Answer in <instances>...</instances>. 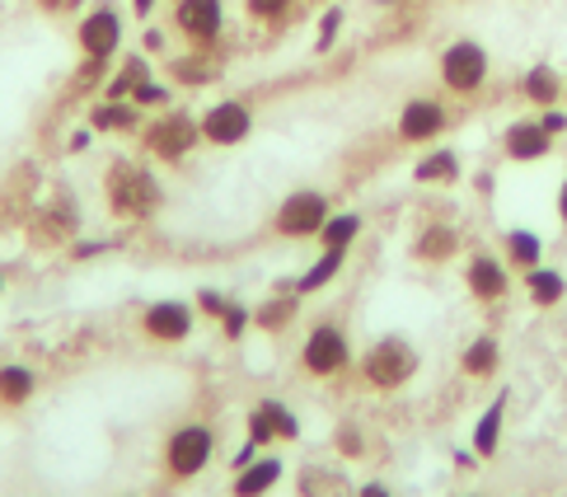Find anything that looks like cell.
Returning a JSON list of instances; mask_svg holds the SVG:
<instances>
[{"label": "cell", "instance_id": "cell-39", "mask_svg": "<svg viewBox=\"0 0 567 497\" xmlns=\"http://www.w3.org/2000/svg\"><path fill=\"white\" fill-rule=\"evenodd\" d=\"M258 455H262V446L254 442V436H245V442H239V451L230 455V474H239V469H245V465H254V460H258Z\"/></svg>", "mask_w": 567, "mask_h": 497}, {"label": "cell", "instance_id": "cell-22", "mask_svg": "<svg viewBox=\"0 0 567 497\" xmlns=\"http://www.w3.org/2000/svg\"><path fill=\"white\" fill-rule=\"evenodd\" d=\"M169 75H174V85H188V90H197V85H212V81H220V66L212 62L207 52L188 48V56H174V62H169Z\"/></svg>", "mask_w": 567, "mask_h": 497}, {"label": "cell", "instance_id": "cell-3", "mask_svg": "<svg viewBox=\"0 0 567 497\" xmlns=\"http://www.w3.org/2000/svg\"><path fill=\"white\" fill-rule=\"evenodd\" d=\"M141 146H146L151 161L159 165H184L188 155L202 146V127L197 117L184 108H159L146 127H141Z\"/></svg>", "mask_w": 567, "mask_h": 497}, {"label": "cell", "instance_id": "cell-42", "mask_svg": "<svg viewBox=\"0 0 567 497\" xmlns=\"http://www.w3.org/2000/svg\"><path fill=\"white\" fill-rule=\"evenodd\" d=\"M90 142H94V127H75L71 132V151H90Z\"/></svg>", "mask_w": 567, "mask_h": 497}, {"label": "cell", "instance_id": "cell-14", "mask_svg": "<svg viewBox=\"0 0 567 497\" xmlns=\"http://www.w3.org/2000/svg\"><path fill=\"white\" fill-rule=\"evenodd\" d=\"M502 151H506V161L530 165V161H544V155L554 151V136L539 127V117H525V123H512V127H506Z\"/></svg>", "mask_w": 567, "mask_h": 497}, {"label": "cell", "instance_id": "cell-1", "mask_svg": "<svg viewBox=\"0 0 567 497\" xmlns=\"http://www.w3.org/2000/svg\"><path fill=\"white\" fill-rule=\"evenodd\" d=\"M104 203L117 221H151V216L165 207V188H159V178L146 165L113 161L104 169Z\"/></svg>", "mask_w": 567, "mask_h": 497}, {"label": "cell", "instance_id": "cell-36", "mask_svg": "<svg viewBox=\"0 0 567 497\" xmlns=\"http://www.w3.org/2000/svg\"><path fill=\"white\" fill-rule=\"evenodd\" d=\"M245 432L254 436V442H258L262 451H268V446L277 442V436H272V423H268V413H262L258 404H254V408H249V417H245Z\"/></svg>", "mask_w": 567, "mask_h": 497}, {"label": "cell", "instance_id": "cell-46", "mask_svg": "<svg viewBox=\"0 0 567 497\" xmlns=\"http://www.w3.org/2000/svg\"><path fill=\"white\" fill-rule=\"evenodd\" d=\"M558 221L567 226V178H563V188H558Z\"/></svg>", "mask_w": 567, "mask_h": 497}, {"label": "cell", "instance_id": "cell-8", "mask_svg": "<svg viewBox=\"0 0 567 497\" xmlns=\"http://www.w3.org/2000/svg\"><path fill=\"white\" fill-rule=\"evenodd\" d=\"M197 127H202V146H216V151L245 146L254 136V108L245 99H216L212 108H202Z\"/></svg>", "mask_w": 567, "mask_h": 497}, {"label": "cell", "instance_id": "cell-16", "mask_svg": "<svg viewBox=\"0 0 567 497\" xmlns=\"http://www.w3.org/2000/svg\"><path fill=\"white\" fill-rule=\"evenodd\" d=\"M38 394V371L24 362H6L0 366V408H24Z\"/></svg>", "mask_w": 567, "mask_h": 497}, {"label": "cell", "instance_id": "cell-15", "mask_svg": "<svg viewBox=\"0 0 567 497\" xmlns=\"http://www.w3.org/2000/svg\"><path fill=\"white\" fill-rule=\"evenodd\" d=\"M281 474H287V465H281V455H258L254 465H245L239 474H230V497H268Z\"/></svg>", "mask_w": 567, "mask_h": 497}, {"label": "cell", "instance_id": "cell-43", "mask_svg": "<svg viewBox=\"0 0 567 497\" xmlns=\"http://www.w3.org/2000/svg\"><path fill=\"white\" fill-rule=\"evenodd\" d=\"M357 497H394V493H390V488H384L380 479H367V484H361V488H357Z\"/></svg>", "mask_w": 567, "mask_h": 497}, {"label": "cell", "instance_id": "cell-13", "mask_svg": "<svg viewBox=\"0 0 567 497\" xmlns=\"http://www.w3.org/2000/svg\"><path fill=\"white\" fill-rule=\"evenodd\" d=\"M464 287L474 291V301L493 306V301H502V296L512 291V277H506V263H497L493 253H474L470 263H464Z\"/></svg>", "mask_w": 567, "mask_h": 497}, {"label": "cell", "instance_id": "cell-28", "mask_svg": "<svg viewBox=\"0 0 567 497\" xmlns=\"http://www.w3.org/2000/svg\"><path fill=\"white\" fill-rule=\"evenodd\" d=\"M361 216L357 211H329V221H323V230L315 235V240L323 245V249H352L357 245V235H361Z\"/></svg>", "mask_w": 567, "mask_h": 497}, {"label": "cell", "instance_id": "cell-24", "mask_svg": "<svg viewBox=\"0 0 567 497\" xmlns=\"http://www.w3.org/2000/svg\"><path fill=\"white\" fill-rule=\"evenodd\" d=\"M497 362H502V348H497L493 333H478L474 343L464 348V356H460L464 375H474V381H488V375H497Z\"/></svg>", "mask_w": 567, "mask_h": 497}, {"label": "cell", "instance_id": "cell-26", "mask_svg": "<svg viewBox=\"0 0 567 497\" xmlns=\"http://www.w3.org/2000/svg\"><path fill=\"white\" fill-rule=\"evenodd\" d=\"M413 253L422 258V263H445V258L460 253V230L455 226H427V230L417 235Z\"/></svg>", "mask_w": 567, "mask_h": 497}, {"label": "cell", "instance_id": "cell-40", "mask_svg": "<svg viewBox=\"0 0 567 497\" xmlns=\"http://www.w3.org/2000/svg\"><path fill=\"white\" fill-rule=\"evenodd\" d=\"M80 6H85V0H38V10L43 14H75Z\"/></svg>", "mask_w": 567, "mask_h": 497}, {"label": "cell", "instance_id": "cell-21", "mask_svg": "<svg viewBox=\"0 0 567 497\" xmlns=\"http://www.w3.org/2000/svg\"><path fill=\"white\" fill-rule=\"evenodd\" d=\"M502 423H506V394H497V400L483 408V417L474 423V455H478V460H493V455H497Z\"/></svg>", "mask_w": 567, "mask_h": 497}, {"label": "cell", "instance_id": "cell-48", "mask_svg": "<svg viewBox=\"0 0 567 497\" xmlns=\"http://www.w3.org/2000/svg\"><path fill=\"white\" fill-rule=\"evenodd\" d=\"M0 291H6V272H0Z\"/></svg>", "mask_w": 567, "mask_h": 497}, {"label": "cell", "instance_id": "cell-30", "mask_svg": "<svg viewBox=\"0 0 567 497\" xmlns=\"http://www.w3.org/2000/svg\"><path fill=\"white\" fill-rule=\"evenodd\" d=\"M525 291H530V301L535 306H544V310H549V306H558L563 301V291H567V282H563V272H554V268H530V272H525Z\"/></svg>", "mask_w": 567, "mask_h": 497}, {"label": "cell", "instance_id": "cell-5", "mask_svg": "<svg viewBox=\"0 0 567 497\" xmlns=\"http://www.w3.org/2000/svg\"><path fill=\"white\" fill-rule=\"evenodd\" d=\"M323 221H329V197L319 188H296V193L281 197L277 211H272V230L281 240H315L323 230Z\"/></svg>", "mask_w": 567, "mask_h": 497}, {"label": "cell", "instance_id": "cell-47", "mask_svg": "<svg viewBox=\"0 0 567 497\" xmlns=\"http://www.w3.org/2000/svg\"><path fill=\"white\" fill-rule=\"evenodd\" d=\"M375 6H403V0H375Z\"/></svg>", "mask_w": 567, "mask_h": 497}, {"label": "cell", "instance_id": "cell-7", "mask_svg": "<svg viewBox=\"0 0 567 497\" xmlns=\"http://www.w3.org/2000/svg\"><path fill=\"white\" fill-rule=\"evenodd\" d=\"M123 14H117V6H90L85 14H80L75 24V48L85 62H113L117 52H123Z\"/></svg>", "mask_w": 567, "mask_h": 497}, {"label": "cell", "instance_id": "cell-25", "mask_svg": "<svg viewBox=\"0 0 567 497\" xmlns=\"http://www.w3.org/2000/svg\"><path fill=\"white\" fill-rule=\"evenodd\" d=\"M413 178L417 184H427V188H445V184H455L460 178V155L455 151H432V155H422V161L413 165Z\"/></svg>", "mask_w": 567, "mask_h": 497}, {"label": "cell", "instance_id": "cell-18", "mask_svg": "<svg viewBox=\"0 0 567 497\" xmlns=\"http://www.w3.org/2000/svg\"><path fill=\"white\" fill-rule=\"evenodd\" d=\"M342 263H348V249H323L315 263L291 282V291H296V296H315V291H323V287H329L333 277L342 272Z\"/></svg>", "mask_w": 567, "mask_h": 497}, {"label": "cell", "instance_id": "cell-20", "mask_svg": "<svg viewBox=\"0 0 567 497\" xmlns=\"http://www.w3.org/2000/svg\"><path fill=\"white\" fill-rule=\"evenodd\" d=\"M296 493H300V497H357L352 484H348V474L323 469V465H306V469H300Z\"/></svg>", "mask_w": 567, "mask_h": 497}, {"label": "cell", "instance_id": "cell-41", "mask_svg": "<svg viewBox=\"0 0 567 497\" xmlns=\"http://www.w3.org/2000/svg\"><path fill=\"white\" fill-rule=\"evenodd\" d=\"M539 127H544V132H549V136L567 132V113H558V108H544V117H539Z\"/></svg>", "mask_w": 567, "mask_h": 497}, {"label": "cell", "instance_id": "cell-23", "mask_svg": "<svg viewBox=\"0 0 567 497\" xmlns=\"http://www.w3.org/2000/svg\"><path fill=\"white\" fill-rule=\"evenodd\" d=\"M141 81H151V56H146V52H127L123 66L109 75L104 99H132V90H136Z\"/></svg>", "mask_w": 567, "mask_h": 497}, {"label": "cell", "instance_id": "cell-38", "mask_svg": "<svg viewBox=\"0 0 567 497\" xmlns=\"http://www.w3.org/2000/svg\"><path fill=\"white\" fill-rule=\"evenodd\" d=\"M333 446H338V455H348V460H357V455L367 451V446H361V427H352V423H342L333 432Z\"/></svg>", "mask_w": 567, "mask_h": 497}, {"label": "cell", "instance_id": "cell-2", "mask_svg": "<svg viewBox=\"0 0 567 497\" xmlns=\"http://www.w3.org/2000/svg\"><path fill=\"white\" fill-rule=\"evenodd\" d=\"M216 460V427L212 423H178L159 446V469L169 484H193Z\"/></svg>", "mask_w": 567, "mask_h": 497}, {"label": "cell", "instance_id": "cell-4", "mask_svg": "<svg viewBox=\"0 0 567 497\" xmlns=\"http://www.w3.org/2000/svg\"><path fill=\"white\" fill-rule=\"evenodd\" d=\"M413 371H417V352H413V343H403L399 333L375 338V343L367 348V356H361V375H367L371 390H399V385H409Z\"/></svg>", "mask_w": 567, "mask_h": 497}, {"label": "cell", "instance_id": "cell-35", "mask_svg": "<svg viewBox=\"0 0 567 497\" xmlns=\"http://www.w3.org/2000/svg\"><path fill=\"white\" fill-rule=\"evenodd\" d=\"M338 33H342V6H329L319 14V33H315V52H333L338 43Z\"/></svg>", "mask_w": 567, "mask_h": 497}, {"label": "cell", "instance_id": "cell-33", "mask_svg": "<svg viewBox=\"0 0 567 497\" xmlns=\"http://www.w3.org/2000/svg\"><path fill=\"white\" fill-rule=\"evenodd\" d=\"M216 324H220V333H226L230 343H235V338H245V333L254 329V310H249V306H239V301H230L226 314H220Z\"/></svg>", "mask_w": 567, "mask_h": 497}, {"label": "cell", "instance_id": "cell-34", "mask_svg": "<svg viewBox=\"0 0 567 497\" xmlns=\"http://www.w3.org/2000/svg\"><path fill=\"white\" fill-rule=\"evenodd\" d=\"M169 99H174L169 85H165V81H155V75L132 90V104H136V108H169Z\"/></svg>", "mask_w": 567, "mask_h": 497}, {"label": "cell", "instance_id": "cell-19", "mask_svg": "<svg viewBox=\"0 0 567 497\" xmlns=\"http://www.w3.org/2000/svg\"><path fill=\"white\" fill-rule=\"evenodd\" d=\"M296 310H300V296L296 291H277V296H268V301L254 310V329H262V333H287L291 320H296Z\"/></svg>", "mask_w": 567, "mask_h": 497}, {"label": "cell", "instance_id": "cell-37", "mask_svg": "<svg viewBox=\"0 0 567 497\" xmlns=\"http://www.w3.org/2000/svg\"><path fill=\"white\" fill-rule=\"evenodd\" d=\"M226 306H230L226 291H216V287H202V291H197V314H207V320H220V314H226Z\"/></svg>", "mask_w": 567, "mask_h": 497}, {"label": "cell", "instance_id": "cell-9", "mask_svg": "<svg viewBox=\"0 0 567 497\" xmlns=\"http://www.w3.org/2000/svg\"><path fill=\"white\" fill-rule=\"evenodd\" d=\"M441 85L451 94H478L488 85V52H483V43L455 38V43L441 52Z\"/></svg>", "mask_w": 567, "mask_h": 497}, {"label": "cell", "instance_id": "cell-27", "mask_svg": "<svg viewBox=\"0 0 567 497\" xmlns=\"http://www.w3.org/2000/svg\"><path fill=\"white\" fill-rule=\"evenodd\" d=\"M520 90H525V99H530V104L554 108L567 85H563V75H558L554 66H530V71H525V81H520Z\"/></svg>", "mask_w": 567, "mask_h": 497}, {"label": "cell", "instance_id": "cell-32", "mask_svg": "<svg viewBox=\"0 0 567 497\" xmlns=\"http://www.w3.org/2000/svg\"><path fill=\"white\" fill-rule=\"evenodd\" d=\"M296 10V0H245V14L254 24H281Z\"/></svg>", "mask_w": 567, "mask_h": 497}, {"label": "cell", "instance_id": "cell-17", "mask_svg": "<svg viewBox=\"0 0 567 497\" xmlns=\"http://www.w3.org/2000/svg\"><path fill=\"white\" fill-rule=\"evenodd\" d=\"M90 127L94 132H141L146 123H141V108L132 99H104V104L90 108Z\"/></svg>", "mask_w": 567, "mask_h": 497}, {"label": "cell", "instance_id": "cell-44", "mask_svg": "<svg viewBox=\"0 0 567 497\" xmlns=\"http://www.w3.org/2000/svg\"><path fill=\"white\" fill-rule=\"evenodd\" d=\"M141 43H146V56H151V52H165V33H159V29H146V38H141Z\"/></svg>", "mask_w": 567, "mask_h": 497}, {"label": "cell", "instance_id": "cell-31", "mask_svg": "<svg viewBox=\"0 0 567 497\" xmlns=\"http://www.w3.org/2000/svg\"><path fill=\"white\" fill-rule=\"evenodd\" d=\"M258 408L268 413V423H272V436H277V442H300V417L291 413L287 400H258Z\"/></svg>", "mask_w": 567, "mask_h": 497}, {"label": "cell", "instance_id": "cell-11", "mask_svg": "<svg viewBox=\"0 0 567 497\" xmlns=\"http://www.w3.org/2000/svg\"><path fill=\"white\" fill-rule=\"evenodd\" d=\"M193 329H197V306L193 301H174V296H165V301H151L146 310H141V333L159 348L188 343Z\"/></svg>", "mask_w": 567, "mask_h": 497}, {"label": "cell", "instance_id": "cell-29", "mask_svg": "<svg viewBox=\"0 0 567 497\" xmlns=\"http://www.w3.org/2000/svg\"><path fill=\"white\" fill-rule=\"evenodd\" d=\"M539 258H544V240L535 230H506V263L530 272V268H539Z\"/></svg>", "mask_w": 567, "mask_h": 497}, {"label": "cell", "instance_id": "cell-49", "mask_svg": "<svg viewBox=\"0 0 567 497\" xmlns=\"http://www.w3.org/2000/svg\"><path fill=\"white\" fill-rule=\"evenodd\" d=\"M123 497H136V493H123Z\"/></svg>", "mask_w": 567, "mask_h": 497}, {"label": "cell", "instance_id": "cell-6", "mask_svg": "<svg viewBox=\"0 0 567 497\" xmlns=\"http://www.w3.org/2000/svg\"><path fill=\"white\" fill-rule=\"evenodd\" d=\"M300 366H306V375H315V381H333L338 371L352 366V343L348 333H342L333 320H319L306 343H300Z\"/></svg>", "mask_w": 567, "mask_h": 497}, {"label": "cell", "instance_id": "cell-12", "mask_svg": "<svg viewBox=\"0 0 567 497\" xmlns=\"http://www.w3.org/2000/svg\"><path fill=\"white\" fill-rule=\"evenodd\" d=\"M445 127H451V113H445L441 99L417 94V99H409V104L399 108V142H409V146L436 142Z\"/></svg>", "mask_w": 567, "mask_h": 497}, {"label": "cell", "instance_id": "cell-45", "mask_svg": "<svg viewBox=\"0 0 567 497\" xmlns=\"http://www.w3.org/2000/svg\"><path fill=\"white\" fill-rule=\"evenodd\" d=\"M155 6H159V0H132V14H136V19H151Z\"/></svg>", "mask_w": 567, "mask_h": 497}, {"label": "cell", "instance_id": "cell-10", "mask_svg": "<svg viewBox=\"0 0 567 497\" xmlns=\"http://www.w3.org/2000/svg\"><path fill=\"white\" fill-rule=\"evenodd\" d=\"M174 29L188 48L212 52L226 33V0H174Z\"/></svg>", "mask_w": 567, "mask_h": 497}]
</instances>
